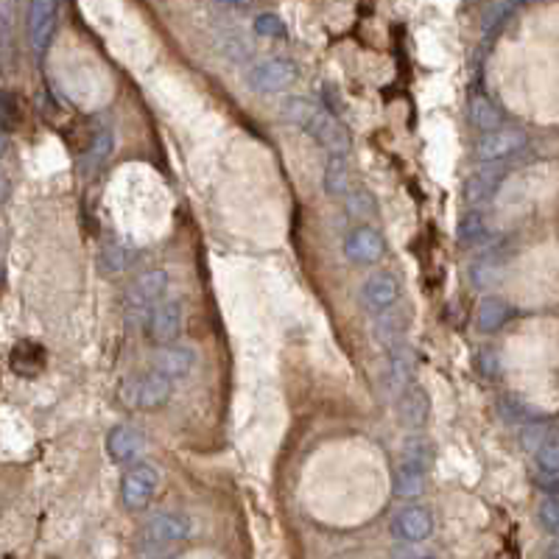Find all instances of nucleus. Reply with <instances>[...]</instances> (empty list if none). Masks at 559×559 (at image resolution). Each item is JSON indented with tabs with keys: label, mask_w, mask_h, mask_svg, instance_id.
<instances>
[{
	"label": "nucleus",
	"mask_w": 559,
	"mask_h": 559,
	"mask_svg": "<svg viewBox=\"0 0 559 559\" xmlns=\"http://www.w3.org/2000/svg\"><path fill=\"white\" fill-rule=\"evenodd\" d=\"M300 76V68L292 59H266L260 65L246 70V85H250L255 93H280L288 85H294Z\"/></svg>",
	"instance_id": "nucleus-1"
},
{
	"label": "nucleus",
	"mask_w": 559,
	"mask_h": 559,
	"mask_svg": "<svg viewBox=\"0 0 559 559\" xmlns=\"http://www.w3.org/2000/svg\"><path fill=\"white\" fill-rule=\"evenodd\" d=\"M123 395H127V406L143 408V411H154L162 408L171 400V378L152 372V375L132 378L123 386Z\"/></svg>",
	"instance_id": "nucleus-2"
},
{
	"label": "nucleus",
	"mask_w": 559,
	"mask_h": 559,
	"mask_svg": "<svg viewBox=\"0 0 559 559\" xmlns=\"http://www.w3.org/2000/svg\"><path fill=\"white\" fill-rule=\"evenodd\" d=\"M188 534H191L188 517L179 512H160V514H152L146 526H143V546L162 548V546L185 540Z\"/></svg>",
	"instance_id": "nucleus-3"
},
{
	"label": "nucleus",
	"mask_w": 559,
	"mask_h": 559,
	"mask_svg": "<svg viewBox=\"0 0 559 559\" xmlns=\"http://www.w3.org/2000/svg\"><path fill=\"white\" fill-rule=\"evenodd\" d=\"M305 132L314 137L322 149H327L330 157L344 160V154H349V146H353V140H349V132H347L344 123L330 112H322V110L316 112L314 120H310V127Z\"/></svg>",
	"instance_id": "nucleus-4"
},
{
	"label": "nucleus",
	"mask_w": 559,
	"mask_h": 559,
	"mask_svg": "<svg viewBox=\"0 0 559 559\" xmlns=\"http://www.w3.org/2000/svg\"><path fill=\"white\" fill-rule=\"evenodd\" d=\"M165 288H169V275L162 268H154V272L140 275L132 288H129V310L143 316H152V310L160 305V300L165 297Z\"/></svg>",
	"instance_id": "nucleus-5"
},
{
	"label": "nucleus",
	"mask_w": 559,
	"mask_h": 559,
	"mask_svg": "<svg viewBox=\"0 0 559 559\" xmlns=\"http://www.w3.org/2000/svg\"><path fill=\"white\" fill-rule=\"evenodd\" d=\"M157 481H160V475L152 464L132 467L127 475H123L120 498H123V504H127V509H146L154 489H157Z\"/></svg>",
	"instance_id": "nucleus-6"
},
{
	"label": "nucleus",
	"mask_w": 559,
	"mask_h": 559,
	"mask_svg": "<svg viewBox=\"0 0 559 559\" xmlns=\"http://www.w3.org/2000/svg\"><path fill=\"white\" fill-rule=\"evenodd\" d=\"M526 146V132L521 129H498L481 135L479 143H475V157H479L484 165L487 162H501L509 154H517Z\"/></svg>",
	"instance_id": "nucleus-7"
},
{
	"label": "nucleus",
	"mask_w": 559,
	"mask_h": 559,
	"mask_svg": "<svg viewBox=\"0 0 559 559\" xmlns=\"http://www.w3.org/2000/svg\"><path fill=\"white\" fill-rule=\"evenodd\" d=\"M182 330V302L165 300L146 319V333L154 344H171Z\"/></svg>",
	"instance_id": "nucleus-8"
},
{
	"label": "nucleus",
	"mask_w": 559,
	"mask_h": 559,
	"mask_svg": "<svg viewBox=\"0 0 559 559\" xmlns=\"http://www.w3.org/2000/svg\"><path fill=\"white\" fill-rule=\"evenodd\" d=\"M431 531H433V517L423 506H406L391 517V534H395L398 540L420 543V540H428Z\"/></svg>",
	"instance_id": "nucleus-9"
},
{
	"label": "nucleus",
	"mask_w": 559,
	"mask_h": 559,
	"mask_svg": "<svg viewBox=\"0 0 559 559\" xmlns=\"http://www.w3.org/2000/svg\"><path fill=\"white\" fill-rule=\"evenodd\" d=\"M56 9L59 6L51 4V0H37L29 9V39L37 56H43L51 45V37L56 29Z\"/></svg>",
	"instance_id": "nucleus-10"
},
{
	"label": "nucleus",
	"mask_w": 559,
	"mask_h": 559,
	"mask_svg": "<svg viewBox=\"0 0 559 559\" xmlns=\"http://www.w3.org/2000/svg\"><path fill=\"white\" fill-rule=\"evenodd\" d=\"M398 294H400L398 277L389 275V272H378L364 283L361 302H364V308L375 310V314H386V308H391L398 302Z\"/></svg>",
	"instance_id": "nucleus-11"
},
{
	"label": "nucleus",
	"mask_w": 559,
	"mask_h": 559,
	"mask_svg": "<svg viewBox=\"0 0 559 559\" xmlns=\"http://www.w3.org/2000/svg\"><path fill=\"white\" fill-rule=\"evenodd\" d=\"M383 238L372 226H356L344 241V255L353 263H375L383 258Z\"/></svg>",
	"instance_id": "nucleus-12"
},
{
	"label": "nucleus",
	"mask_w": 559,
	"mask_h": 559,
	"mask_svg": "<svg viewBox=\"0 0 559 559\" xmlns=\"http://www.w3.org/2000/svg\"><path fill=\"white\" fill-rule=\"evenodd\" d=\"M504 174H506V165L504 162H487L481 165L479 171H475L467 185H464V199L467 204H481L487 201L495 191H498V185L504 182Z\"/></svg>",
	"instance_id": "nucleus-13"
},
{
	"label": "nucleus",
	"mask_w": 559,
	"mask_h": 559,
	"mask_svg": "<svg viewBox=\"0 0 559 559\" xmlns=\"http://www.w3.org/2000/svg\"><path fill=\"white\" fill-rule=\"evenodd\" d=\"M143 448H146V440H143V433L132 425H118L110 431V437H107V453H110V459L112 462H120V464H127L132 459H137Z\"/></svg>",
	"instance_id": "nucleus-14"
},
{
	"label": "nucleus",
	"mask_w": 559,
	"mask_h": 559,
	"mask_svg": "<svg viewBox=\"0 0 559 559\" xmlns=\"http://www.w3.org/2000/svg\"><path fill=\"white\" fill-rule=\"evenodd\" d=\"M431 414V398L423 386H408L406 391H400L398 400V417L403 425L408 428H420Z\"/></svg>",
	"instance_id": "nucleus-15"
},
{
	"label": "nucleus",
	"mask_w": 559,
	"mask_h": 559,
	"mask_svg": "<svg viewBox=\"0 0 559 559\" xmlns=\"http://www.w3.org/2000/svg\"><path fill=\"white\" fill-rule=\"evenodd\" d=\"M193 364H196V356H193L191 347H165L154 361V372H160V375L174 381V378L188 375V372L193 369Z\"/></svg>",
	"instance_id": "nucleus-16"
},
{
	"label": "nucleus",
	"mask_w": 559,
	"mask_h": 559,
	"mask_svg": "<svg viewBox=\"0 0 559 559\" xmlns=\"http://www.w3.org/2000/svg\"><path fill=\"white\" fill-rule=\"evenodd\" d=\"M467 120L473 123L475 129H481L484 135L489 132H498L501 123H504V115L498 110V103L487 95H473L470 103H467Z\"/></svg>",
	"instance_id": "nucleus-17"
},
{
	"label": "nucleus",
	"mask_w": 559,
	"mask_h": 559,
	"mask_svg": "<svg viewBox=\"0 0 559 559\" xmlns=\"http://www.w3.org/2000/svg\"><path fill=\"white\" fill-rule=\"evenodd\" d=\"M509 316L512 308L501 297H484L479 302V310H475V325H479L481 333H495V330L506 325Z\"/></svg>",
	"instance_id": "nucleus-18"
},
{
	"label": "nucleus",
	"mask_w": 559,
	"mask_h": 559,
	"mask_svg": "<svg viewBox=\"0 0 559 559\" xmlns=\"http://www.w3.org/2000/svg\"><path fill=\"white\" fill-rule=\"evenodd\" d=\"M411 378H414V356L408 347L398 344L389 356V383L406 391L408 386H414Z\"/></svg>",
	"instance_id": "nucleus-19"
},
{
	"label": "nucleus",
	"mask_w": 559,
	"mask_h": 559,
	"mask_svg": "<svg viewBox=\"0 0 559 559\" xmlns=\"http://www.w3.org/2000/svg\"><path fill=\"white\" fill-rule=\"evenodd\" d=\"M112 146H115V137L110 129H101L95 137H93V146L87 152V157L81 160V174L85 177H93L103 162H107V157L112 154Z\"/></svg>",
	"instance_id": "nucleus-20"
},
{
	"label": "nucleus",
	"mask_w": 559,
	"mask_h": 559,
	"mask_svg": "<svg viewBox=\"0 0 559 559\" xmlns=\"http://www.w3.org/2000/svg\"><path fill=\"white\" fill-rule=\"evenodd\" d=\"M423 484H425V467H420V464L403 462L400 470L395 473V495H400V498H414V495H420Z\"/></svg>",
	"instance_id": "nucleus-21"
},
{
	"label": "nucleus",
	"mask_w": 559,
	"mask_h": 559,
	"mask_svg": "<svg viewBox=\"0 0 559 559\" xmlns=\"http://www.w3.org/2000/svg\"><path fill=\"white\" fill-rule=\"evenodd\" d=\"M456 238L462 246H475L487 238V221L479 210H470L462 221H459V230H456Z\"/></svg>",
	"instance_id": "nucleus-22"
},
{
	"label": "nucleus",
	"mask_w": 559,
	"mask_h": 559,
	"mask_svg": "<svg viewBox=\"0 0 559 559\" xmlns=\"http://www.w3.org/2000/svg\"><path fill=\"white\" fill-rule=\"evenodd\" d=\"M349 185V177H347V165L341 157H330L327 165H325V193L327 196H341Z\"/></svg>",
	"instance_id": "nucleus-23"
},
{
	"label": "nucleus",
	"mask_w": 559,
	"mask_h": 559,
	"mask_svg": "<svg viewBox=\"0 0 559 559\" xmlns=\"http://www.w3.org/2000/svg\"><path fill=\"white\" fill-rule=\"evenodd\" d=\"M316 112H319V110H316L308 98H285V101H283V118H285V120H292V123H297V127H302V129L310 127V120L316 118Z\"/></svg>",
	"instance_id": "nucleus-24"
},
{
	"label": "nucleus",
	"mask_w": 559,
	"mask_h": 559,
	"mask_svg": "<svg viewBox=\"0 0 559 559\" xmlns=\"http://www.w3.org/2000/svg\"><path fill=\"white\" fill-rule=\"evenodd\" d=\"M403 462H411V464H420V467H431L433 462V442L425 440V437H408L406 445H403Z\"/></svg>",
	"instance_id": "nucleus-25"
},
{
	"label": "nucleus",
	"mask_w": 559,
	"mask_h": 559,
	"mask_svg": "<svg viewBox=\"0 0 559 559\" xmlns=\"http://www.w3.org/2000/svg\"><path fill=\"white\" fill-rule=\"evenodd\" d=\"M347 213L356 216V218H372L378 213V204H375V199H372V193L356 191V193H349V199H347Z\"/></svg>",
	"instance_id": "nucleus-26"
},
{
	"label": "nucleus",
	"mask_w": 559,
	"mask_h": 559,
	"mask_svg": "<svg viewBox=\"0 0 559 559\" xmlns=\"http://www.w3.org/2000/svg\"><path fill=\"white\" fill-rule=\"evenodd\" d=\"M498 263H495L492 258H484V260H475L470 266V280L479 285V288H489L495 280H498Z\"/></svg>",
	"instance_id": "nucleus-27"
},
{
	"label": "nucleus",
	"mask_w": 559,
	"mask_h": 559,
	"mask_svg": "<svg viewBox=\"0 0 559 559\" xmlns=\"http://www.w3.org/2000/svg\"><path fill=\"white\" fill-rule=\"evenodd\" d=\"M127 260H129L127 250H120L118 243H110L107 250L101 252V268H103V272H110V275L123 272V268H127Z\"/></svg>",
	"instance_id": "nucleus-28"
},
{
	"label": "nucleus",
	"mask_w": 559,
	"mask_h": 559,
	"mask_svg": "<svg viewBox=\"0 0 559 559\" xmlns=\"http://www.w3.org/2000/svg\"><path fill=\"white\" fill-rule=\"evenodd\" d=\"M512 12H514L512 4H489V6L484 9V20H481L484 31H495Z\"/></svg>",
	"instance_id": "nucleus-29"
},
{
	"label": "nucleus",
	"mask_w": 559,
	"mask_h": 559,
	"mask_svg": "<svg viewBox=\"0 0 559 559\" xmlns=\"http://www.w3.org/2000/svg\"><path fill=\"white\" fill-rule=\"evenodd\" d=\"M255 31L260 37H285V23L277 14H258L255 17Z\"/></svg>",
	"instance_id": "nucleus-30"
},
{
	"label": "nucleus",
	"mask_w": 559,
	"mask_h": 559,
	"mask_svg": "<svg viewBox=\"0 0 559 559\" xmlns=\"http://www.w3.org/2000/svg\"><path fill=\"white\" fill-rule=\"evenodd\" d=\"M322 98H325V107L330 110V115H339L341 110H344V101H341V93H339V87L336 85H322Z\"/></svg>",
	"instance_id": "nucleus-31"
},
{
	"label": "nucleus",
	"mask_w": 559,
	"mask_h": 559,
	"mask_svg": "<svg viewBox=\"0 0 559 559\" xmlns=\"http://www.w3.org/2000/svg\"><path fill=\"white\" fill-rule=\"evenodd\" d=\"M479 372H481L484 378H498L501 361H498V356L492 353V349H481V356H479Z\"/></svg>",
	"instance_id": "nucleus-32"
},
{
	"label": "nucleus",
	"mask_w": 559,
	"mask_h": 559,
	"mask_svg": "<svg viewBox=\"0 0 559 559\" xmlns=\"http://www.w3.org/2000/svg\"><path fill=\"white\" fill-rule=\"evenodd\" d=\"M540 470L546 475H556L559 473V445H548L540 450Z\"/></svg>",
	"instance_id": "nucleus-33"
},
{
	"label": "nucleus",
	"mask_w": 559,
	"mask_h": 559,
	"mask_svg": "<svg viewBox=\"0 0 559 559\" xmlns=\"http://www.w3.org/2000/svg\"><path fill=\"white\" fill-rule=\"evenodd\" d=\"M498 408H501V414H504V417L506 420H523L526 417V414H529V408L521 403V400H517V398H504L501 403H498Z\"/></svg>",
	"instance_id": "nucleus-34"
},
{
	"label": "nucleus",
	"mask_w": 559,
	"mask_h": 559,
	"mask_svg": "<svg viewBox=\"0 0 559 559\" xmlns=\"http://www.w3.org/2000/svg\"><path fill=\"white\" fill-rule=\"evenodd\" d=\"M14 110H17V107H14V95L6 90V93H4V132H9V129H12Z\"/></svg>",
	"instance_id": "nucleus-35"
},
{
	"label": "nucleus",
	"mask_w": 559,
	"mask_h": 559,
	"mask_svg": "<svg viewBox=\"0 0 559 559\" xmlns=\"http://www.w3.org/2000/svg\"><path fill=\"white\" fill-rule=\"evenodd\" d=\"M543 523L548 529H556V523H559V506H554V504H546L543 506Z\"/></svg>",
	"instance_id": "nucleus-36"
}]
</instances>
